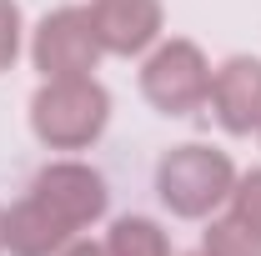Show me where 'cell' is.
Instances as JSON below:
<instances>
[{"label":"cell","mask_w":261,"mask_h":256,"mask_svg":"<svg viewBox=\"0 0 261 256\" xmlns=\"http://www.w3.org/2000/svg\"><path fill=\"white\" fill-rule=\"evenodd\" d=\"M111 121V96L96 75H65L45 81L31 96V131L50 151H86L96 146Z\"/></svg>","instance_id":"6da1fadb"},{"label":"cell","mask_w":261,"mask_h":256,"mask_svg":"<svg viewBox=\"0 0 261 256\" xmlns=\"http://www.w3.org/2000/svg\"><path fill=\"white\" fill-rule=\"evenodd\" d=\"M231 186H236L231 156L216 151V146H201V141L166 151L161 166H156V196L181 221H206L216 206L231 201Z\"/></svg>","instance_id":"7a4b0ae2"},{"label":"cell","mask_w":261,"mask_h":256,"mask_svg":"<svg viewBox=\"0 0 261 256\" xmlns=\"http://www.w3.org/2000/svg\"><path fill=\"white\" fill-rule=\"evenodd\" d=\"M141 96L161 116H191L211 96V65L196 40H166L141 65Z\"/></svg>","instance_id":"3957f363"},{"label":"cell","mask_w":261,"mask_h":256,"mask_svg":"<svg viewBox=\"0 0 261 256\" xmlns=\"http://www.w3.org/2000/svg\"><path fill=\"white\" fill-rule=\"evenodd\" d=\"M100 56H106V45H100L91 5H61V10H50V15L35 25L31 61H35V70H40L45 81L91 75Z\"/></svg>","instance_id":"277c9868"},{"label":"cell","mask_w":261,"mask_h":256,"mask_svg":"<svg viewBox=\"0 0 261 256\" xmlns=\"http://www.w3.org/2000/svg\"><path fill=\"white\" fill-rule=\"evenodd\" d=\"M56 216H61L70 231H86V226H96L106 216V206H111V191H106V176L91 171L86 161H50L40 176H35L31 186Z\"/></svg>","instance_id":"5b68a950"},{"label":"cell","mask_w":261,"mask_h":256,"mask_svg":"<svg viewBox=\"0 0 261 256\" xmlns=\"http://www.w3.org/2000/svg\"><path fill=\"white\" fill-rule=\"evenodd\" d=\"M211 111L221 131L231 136H251L261 131V61L256 56H231L211 70Z\"/></svg>","instance_id":"8992f818"},{"label":"cell","mask_w":261,"mask_h":256,"mask_svg":"<svg viewBox=\"0 0 261 256\" xmlns=\"http://www.w3.org/2000/svg\"><path fill=\"white\" fill-rule=\"evenodd\" d=\"M91 15L106 56H141L161 40V0H96Z\"/></svg>","instance_id":"52a82bcc"},{"label":"cell","mask_w":261,"mask_h":256,"mask_svg":"<svg viewBox=\"0 0 261 256\" xmlns=\"http://www.w3.org/2000/svg\"><path fill=\"white\" fill-rule=\"evenodd\" d=\"M70 241H75V231L35 191L5 211V251L10 256H61Z\"/></svg>","instance_id":"ba28073f"},{"label":"cell","mask_w":261,"mask_h":256,"mask_svg":"<svg viewBox=\"0 0 261 256\" xmlns=\"http://www.w3.org/2000/svg\"><path fill=\"white\" fill-rule=\"evenodd\" d=\"M106 251L111 256H171V241L151 216H121L106 236Z\"/></svg>","instance_id":"9c48e42d"},{"label":"cell","mask_w":261,"mask_h":256,"mask_svg":"<svg viewBox=\"0 0 261 256\" xmlns=\"http://www.w3.org/2000/svg\"><path fill=\"white\" fill-rule=\"evenodd\" d=\"M201 251L206 256H261V231L241 216H221V221L206 226Z\"/></svg>","instance_id":"30bf717a"},{"label":"cell","mask_w":261,"mask_h":256,"mask_svg":"<svg viewBox=\"0 0 261 256\" xmlns=\"http://www.w3.org/2000/svg\"><path fill=\"white\" fill-rule=\"evenodd\" d=\"M231 216H241V221H251L261 231V171L241 176V181L231 186Z\"/></svg>","instance_id":"8fae6325"},{"label":"cell","mask_w":261,"mask_h":256,"mask_svg":"<svg viewBox=\"0 0 261 256\" xmlns=\"http://www.w3.org/2000/svg\"><path fill=\"white\" fill-rule=\"evenodd\" d=\"M20 56V5L0 0V70H10Z\"/></svg>","instance_id":"7c38bea8"},{"label":"cell","mask_w":261,"mask_h":256,"mask_svg":"<svg viewBox=\"0 0 261 256\" xmlns=\"http://www.w3.org/2000/svg\"><path fill=\"white\" fill-rule=\"evenodd\" d=\"M61 256H111V251H106L100 241H70V246H65Z\"/></svg>","instance_id":"4fadbf2b"},{"label":"cell","mask_w":261,"mask_h":256,"mask_svg":"<svg viewBox=\"0 0 261 256\" xmlns=\"http://www.w3.org/2000/svg\"><path fill=\"white\" fill-rule=\"evenodd\" d=\"M0 251H5V211H0Z\"/></svg>","instance_id":"5bb4252c"},{"label":"cell","mask_w":261,"mask_h":256,"mask_svg":"<svg viewBox=\"0 0 261 256\" xmlns=\"http://www.w3.org/2000/svg\"><path fill=\"white\" fill-rule=\"evenodd\" d=\"M191 256H206V251H191Z\"/></svg>","instance_id":"9a60e30c"}]
</instances>
